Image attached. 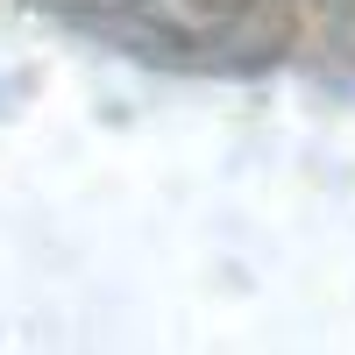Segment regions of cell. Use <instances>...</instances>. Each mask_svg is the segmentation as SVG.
<instances>
[{
    "label": "cell",
    "instance_id": "obj_1",
    "mask_svg": "<svg viewBox=\"0 0 355 355\" xmlns=\"http://www.w3.org/2000/svg\"><path fill=\"white\" fill-rule=\"evenodd\" d=\"M192 8H206V15H234V8H249V0H192Z\"/></svg>",
    "mask_w": 355,
    "mask_h": 355
}]
</instances>
